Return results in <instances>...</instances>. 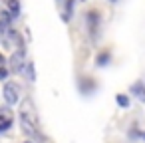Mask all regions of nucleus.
<instances>
[{"instance_id":"nucleus-1","label":"nucleus","mask_w":145,"mask_h":143,"mask_svg":"<svg viewBox=\"0 0 145 143\" xmlns=\"http://www.w3.org/2000/svg\"><path fill=\"white\" fill-rule=\"evenodd\" d=\"M20 123H22V127H24V131L28 135H36L38 133V119H36L34 109H30V101H24V105H22Z\"/></svg>"},{"instance_id":"nucleus-2","label":"nucleus","mask_w":145,"mask_h":143,"mask_svg":"<svg viewBox=\"0 0 145 143\" xmlns=\"http://www.w3.org/2000/svg\"><path fill=\"white\" fill-rule=\"evenodd\" d=\"M4 99H6V103L8 105H16L18 101H20V87L14 84V82H8L6 86H4Z\"/></svg>"},{"instance_id":"nucleus-3","label":"nucleus","mask_w":145,"mask_h":143,"mask_svg":"<svg viewBox=\"0 0 145 143\" xmlns=\"http://www.w3.org/2000/svg\"><path fill=\"white\" fill-rule=\"evenodd\" d=\"M24 68H26L24 52H22V50H18V52H14V54H12V58H10V70H12V72H16V74H20Z\"/></svg>"},{"instance_id":"nucleus-4","label":"nucleus","mask_w":145,"mask_h":143,"mask_svg":"<svg viewBox=\"0 0 145 143\" xmlns=\"http://www.w3.org/2000/svg\"><path fill=\"white\" fill-rule=\"evenodd\" d=\"M0 111H2V117H0V131H6L12 125V117L6 113L8 109H0Z\"/></svg>"},{"instance_id":"nucleus-5","label":"nucleus","mask_w":145,"mask_h":143,"mask_svg":"<svg viewBox=\"0 0 145 143\" xmlns=\"http://www.w3.org/2000/svg\"><path fill=\"white\" fill-rule=\"evenodd\" d=\"M8 12L12 14V16H18V12H20V4H18V0H8Z\"/></svg>"},{"instance_id":"nucleus-6","label":"nucleus","mask_w":145,"mask_h":143,"mask_svg":"<svg viewBox=\"0 0 145 143\" xmlns=\"http://www.w3.org/2000/svg\"><path fill=\"white\" fill-rule=\"evenodd\" d=\"M133 91L139 93L137 97H139L141 101H145V87H143V84H135V86H133Z\"/></svg>"},{"instance_id":"nucleus-7","label":"nucleus","mask_w":145,"mask_h":143,"mask_svg":"<svg viewBox=\"0 0 145 143\" xmlns=\"http://www.w3.org/2000/svg\"><path fill=\"white\" fill-rule=\"evenodd\" d=\"M88 16H89V26L93 30V26H97V12H89Z\"/></svg>"},{"instance_id":"nucleus-8","label":"nucleus","mask_w":145,"mask_h":143,"mask_svg":"<svg viewBox=\"0 0 145 143\" xmlns=\"http://www.w3.org/2000/svg\"><path fill=\"white\" fill-rule=\"evenodd\" d=\"M117 103H119L121 107H127V105H129V97H125V95L119 93V95H117Z\"/></svg>"},{"instance_id":"nucleus-9","label":"nucleus","mask_w":145,"mask_h":143,"mask_svg":"<svg viewBox=\"0 0 145 143\" xmlns=\"http://www.w3.org/2000/svg\"><path fill=\"white\" fill-rule=\"evenodd\" d=\"M6 78V68H4V56H0V80Z\"/></svg>"},{"instance_id":"nucleus-10","label":"nucleus","mask_w":145,"mask_h":143,"mask_svg":"<svg viewBox=\"0 0 145 143\" xmlns=\"http://www.w3.org/2000/svg\"><path fill=\"white\" fill-rule=\"evenodd\" d=\"M105 62H107V54H101V56H99V66H103Z\"/></svg>"},{"instance_id":"nucleus-11","label":"nucleus","mask_w":145,"mask_h":143,"mask_svg":"<svg viewBox=\"0 0 145 143\" xmlns=\"http://www.w3.org/2000/svg\"><path fill=\"white\" fill-rule=\"evenodd\" d=\"M141 137H143V139H145V133H141Z\"/></svg>"},{"instance_id":"nucleus-12","label":"nucleus","mask_w":145,"mask_h":143,"mask_svg":"<svg viewBox=\"0 0 145 143\" xmlns=\"http://www.w3.org/2000/svg\"><path fill=\"white\" fill-rule=\"evenodd\" d=\"M26 143H30V141H26Z\"/></svg>"}]
</instances>
